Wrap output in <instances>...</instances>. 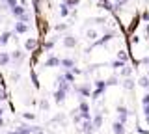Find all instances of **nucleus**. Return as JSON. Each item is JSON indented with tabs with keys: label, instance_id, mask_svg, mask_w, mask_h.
Segmentation results:
<instances>
[{
	"label": "nucleus",
	"instance_id": "1",
	"mask_svg": "<svg viewBox=\"0 0 149 134\" xmlns=\"http://www.w3.org/2000/svg\"><path fill=\"white\" fill-rule=\"evenodd\" d=\"M9 11H11V15L15 17L17 21H21V22H30V19H32V15L26 11V8L24 6H19V4H17V6H13Z\"/></svg>",
	"mask_w": 149,
	"mask_h": 134
},
{
	"label": "nucleus",
	"instance_id": "2",
	"mask_svg": "<svg viewBox=\"0 0 149 134\" xmlns=\"http://www.w3.org/2000/svg\"><path fill=\"white\" fill-rule=\"evenodd\" d=\"M104 87H106V82H104V80H97V82H95V90L91 91V97H95V99H97V97H99L102 91H104Z\"/></svg>",
	"mask_w": 149,
	"mask_h": 134
},
{
	"label": "nucleus",
	"instance_id": "3",
	"mask_svg": "<svg viewBox=\"0 0 149 134\" xmlns=\"http://www.w3.org/2000/svg\"><path fill=\"white\" fill-rule=\"evenodd\" d=\"M62 41H63V47H67V49H74V47H77V43H78L74 35H63Z\"/></svg>",
	"mask_w": 149,
	"mask_h": 134
},
{
	"label": "nucleus",
	"instance_id": "4",
	"mask_svg": "<svg viewBox=\"0 0 149 134\" xmlns=\"http://www.w3.org/2000/svg\"><path fill=\"white\" fill-rule=\"evenodd\" d=\"M37 45H39V41H37V37H30V39H26L24 41V50H36L37 49Z\"/></svg>",
	"mask_w": 149,
	"mask_h": 134
},
{
	"label": "nucleus",
	"instance_id": "5",
	"mask_svg": "<svg viewBox=\"0 0 149 134\" xmlns=\"http://www.w3.org/2000/svg\"><path fill=\"white\" fill-rule=\"evenodd\" d=\"M60 65L63 67V71H71L74 67V60L73 58H63V60H60Z\"/></svg>",
	"mask_w": 149,
	"mask_h": 134
},
{
	"label": "nucleus",
	"instance_id": "6",
	"mask_svg": "<svg viewBox=\"0 0 149 134\" xmlns=\"http://www.w3.org/2000/svg\"><path fill=\"white\" fill-rule=\"evenodd\" d=\"M28 30H30V26H28L26 22H21V21L15 22V32H17V34H26Z\"/></svg>",
	"mask_w": 149,
	"mask_h": 134
},
{
	"label": "nucleus",
	"instance_id": "7",
	"mask_svg": "<svg viewBox=\"0 0 149 134\" xmlns=\"http://www.w3.org/2000/svg\"><path fill=\"white\" fill-rule=\"evenodd\" d=\"M45 67H60V58L58 56H49L45 62Z\"/></svg>",
	"mask_w": 149,
	"mask_h": 134
},
{
	"label": "nucleus",
	"instance_id": "8",
	"mask_svg": "<svg viewBox=\"0 0 149 134\" xmlns=\"http://www.w3.org/2000/svg\"><path fill=\"white\" fill-rule=\"evenodd\" d=\"M11 63V56H9V52H0V67H6Z\"/></svg>",
	"mask_w": 149,
	"mask_h": 134
},
{
	"label": "nucleus",
	"instance_id": "9",
	"mask_svg": "<svg viewBox=\"0 0 149 134\" xmlns=\"http://www.w3.org/2000/svg\"><path fill=\"white\" fill-rule=\"evenodd\" d=\"M9 56H11V62H15V63H21L22 60H24V52H22V50H15V52H11Z\"/></svg>",
	"mask_w": 149,
	"mask_h": 134
},
{
	"label": "nucleus",
	"instance_id": "10",
	"mask_svg": "<svg viewBox=\"0 0 149 134\" xmlns=\"http://www.w3.org/2000/svg\"><path fill=\"white\" fill-rule=\"evenodd\" d=\"M86 37L90 41H97L99 39V32H97V28H88L86 30Z\"/></svg>",
	"mask_w": 149,
	"mask_h": 134
},
{
	"label": "nucleus",
	"instance_id": "11",
	"mask_svg": "<svg viewBox=\"0 0 149 134\" xmlns=\"http://www.w3.org/2000/svg\"><path fill=\"white\" fill-rule=\"evenodd\" d=\"M65 95H67V91H65V90H60V87H58V91L54 93V99H56V103H58V104H62L63 101H65Z\"/></svg>",
	"mask_w": 149,
	"mask_h": 134
},
{
	"label": "nucleus",
	"instance_id": "12",
	"mask_svg": "<svg viewBox=\"0 0 149 134\" xmlns=\"http://www.w3.org/2000/svg\"><path fill=\"white\" fill-rule=\"evenodd\" d=\"M11 32L9 30H6V32H2V34H0V45H8L9 43V39H11Z\"/></svg>",
	"mask_w": 149,
	"mask_h": 134
},
{
	"label": "nucleus",
	"instance_id": "13",
	"mask_svg": "<svg viewBox=\"0 0 149 134\" xmlns=\"http://www.w3.org/2000/svg\"><path fill=\"white\" fill-rule=\"evenodd\" d=\"M138 86H142L143 90H149V76H147V75L140 76V78H138Z\"/></svg>",
	"mask_w": 149,
	"mask_h": 134
},
{
	"label": "nucleus",
	"instance_id": "14",
	"mask_svg": "<svg viewBox=\"0 0 149 134\" xmlns=\"http://www.w3.org/2000/svg\"><path fill=\"white\" fill-rule=\"evenodd\" d=\"M77 91L78 93H82V95H91V87H90V84H84V86H80V87H77Z\"/></svg>",
	"mask_w": 149,
	"mask_h": 134
},
{
	"label": "nucleus",
	"instance_id": "15",
	"mask_svg": "<svg viewBox=\"0 0 149 134\" xmlns=\"http://www.w3.org/2000/svg\"><path fill=\"white\" fill-rule=\"evenodd\" d=\"M13 6H17V0H0V8H9L11 10Z\"/></svg>",
	"mask_w": 149,
	"mask_h": 134
},
{
	"label": "nucleus",
	"instance_id": "16",
	"mask_svg": "<svg viewBox=\"0 0 149 134\" xmlns=\"http://www.w3.org/2000/svg\"><path fill=\"white\" fill-rule=\"evenodd\" d=\"M121 75H123V78H129L130 75H132V67H129L127 63H125V65L121 67Z\"/></svg>",
	"mask_w": 149,
	"mask_h": 134
},
{
	"label": "nucleus",
	"instance_id": "17",
	"mask_svg": "<svg viewBox=\"0 0 149 134\" xmlns=\"http://www.w3.org/2000/svg\"><path fill=\"white\" fill-rule=\"evenodd\" d=\"M69 13H71V8H69L67 6V4H62V6H60V15H62V17H67L69 15Z\"/></svg>",
	"mask_w": 149,
	"mask_h": 134
},
{
	"label": "nucleus",
	"instance_id": "18",
	"mask_svg": "<svg viewBox=\"0 0 149 134\" xmlns=\"http://www.w3.org/2000/svg\"><path fill=\"white\" fill-rule=\"evenodd\" d=\"M112 37H114V34H106V35H102L101 39H97V41H95V45H104V43H108Z\"/></svg>",
	"mask_w": 149,
	"mask_h": 134
},
{
	"label": "nucleus",
	"instance_id": "19",
	"mask_svg": "<svg viewBox=\"0 0 149 134\" xmlns=\"http://www.w3.org/2000/svg\"><path fill=\"white\" fill-rule=\"evenodd\" d=\"M63 80L65 82H67V84H71V82H74V75H73V73L71 71H63Z\"/></svg>",
	"mask_w": 149,
	"mask_h": 134
},
{
	"label": "nucleus",
	"instance_id": "20",
	"mask_svg": "<svg viewBox=\"0 0 149 134\" xmlns=\"http://www.w3.org/2000/svg\"><path fill=\"white\" fill-rule=\"evenodd\" d=\"M132 86H134V80H132V78H123V87H125V90H132Z\"/></svg>",
	"mask_w": 149,
	"mask_h": 134
},
{
	"label": "nucleus",
	"instance_id": "21",
	"mask_svg": "<svg viewBox=\"0 0 149 134\" xmlns=\"http://www.w3.org/2000/svg\"><path fill=\"white\" fill-rule=\"evenodd\" d=\"M118 60H119V62H123V63H127L129 62V54L125 52V50H119V52H118Z\"/></svg>",
	"mask_w": 149,
	"mask_h": 134
},
{
	"label": "nucleus",
	"instance_id": "22",
	"mask_svg": "<svg viewBox=\"0 0 149 134\" xmlns=\"http://www.w3.org/2000/svg\"><path fill=\"white\" fill-rule=\"evenodd\" d=\"M54 45H56V39H49V41H45L43 49L45 50H50V49H54Z\"/></svg>",
	"mask_w": 149,
	"mask_h": 134
},
{
	"label": "nucleus",
	"instance_id": "23",
	"mask_svg": "<svg viewBox=\"0 0 149 134\" xmlns=\"http://www.w3.org/2000/svg\"><path fill=\"white\" fill-rule=\"evenodd\" d=\"M114 132L116 134H123V125H121V123H116L114 125Z\"/></svg>",
	"mask_w": 149,
	"mask_h": 134
},
{
	"label": "nucleus",
	"instance_id": "24",
	"mask_svg": "<svg viewBox=\"0 0 149 134\" xmlns=\"http://www.w3.org/2000/svg\"><path fill=\"white\" fill-rule=\"evenodd\" d=\"M80 112H82L84 117H88V103H82L80 104Z\"/></svg>",
	"mask_w": 149,
	"mask_h": 134
},
{
	"label": "nucleus",
	"instance_id": "25",
	"mask_svg": "<svg viewBox=\"0 0 149 134\" xmlns=\"http://www.w3.org/2000/svg\"><path fill=\"white\" fill-rule=\"evenodd\" d=\"M116 84H118V76H110L106 80V86H116Z\"/></svg>",
	"mask_w": 149,
	"mask_h": 134
},
{
	"label": "nucleus",
	"instance_id": "26",
	"mask_svg": "<svg viewBox=\"0 0 149 134\" xmlns=\"http://www.w3.org/2000/svg\"><path fill=\"white\" fill-rule=\"evenodd\" d=\"M125 63L123 62H119V60H116V62H112V69H121Z\"/></svg>",
	"mask_w": 149,
	"mask_h": 134
},
{
	"label": "nucleus",
	"instance_id": "27",
	"mask_svg": "<svg viewBox=\"0 0 149 134\" xmlns=\"http://www.w3.org/2000/svg\"><path fill=\"white\" fill-rule=\"evenodd\" d=\"M119 115H121V121H125V119H127V115H129V114H127V110H125L123 106L119 108Z\"/></svg>",
	"mask_w": 149,
	"mask_h": 134
},
{
	"label": "nucleus",
	"instance_id": "28",
	"mask_svg": "<svg viewBox=\"0 0 149 134\" xmlns=\"http://www.w3.org/2000/svg\"><path fill=\"white\" fill-rule=\"evenodd\" d=\"M127 2H129V0H114V6L116 8H121L123 4H127Z\"/></svg>",
	"mask_w": 149,
	"mask_h": 134
},
{
	"label": "nucleus",
	"instance_id": "29",
	"mask_svg": "<svg viewBox=\"0 0 149 134\" xmlns=\"http://www.w3.org/2000/svg\"><path fill=\"white\" fill-rule=\"evenodd\" d=\"M65 4H67L69 8H73V6H77V4H78V0H65Z\"/></svg>",
	"mask_w": 149,
	"mask_h": 134
},
{
	"label": "nucleus",
	"instance_id": "30",
	"mask_svg": "<svg viewBox=\"0 0 149 134\" xmlns=\"http://www.w3.org/2000/svg\"><path fill=\"white\" fill-rule=\"evenodd\" d=\"M90 22H95V24H102V22H104V19H102V17H99V19H91Z\"/></svg>",
	"mask_w": 149,
	"mask_h": 134
},
{
	"label": "nucleus",
	"instance_id": "31",
	"mask_svg": "<svg viewBox=\"0 0 149 134\" xmlns=\"http://www.w3.org/2000/svg\"><path fill=\"white\" fill-rule=\"evenodd\" d=\"M142 103H143V106H146V104H149V93H147V95L142 99Z\"/></svg>",
	"mask_w": 149,
	"mask_h": 134
},
{
	"label": "nucleus",
	"instance_id": "32",
	"mask_svg": "<svg viewBox=\"0 0 149 134\" xmlns=\"http://www.w3.org/2000/svg\"><path fill=\"white\" fill-rule=\"evenodd\" d=\"M65 26H67V24H56V30H58V32L60 30H65Z\"/></svg>",
	"mask_w": 149,
	"mask_h": 134
},
{
	"label": "nucleus",
	"instance_id": "33",
	"mask_svg": "<svg viewBox=\"0 0 149 134\" xmlns=\"http://www.w3.org/2000/svg\"><path fill=\"white\" fill-rule=\"evenodd\" d=\"M99 125H101V115H97L95 117V127H99Z\"/></svg>",
	"mask_w": 149,
	"mask_h": 134
},
{
	"label": "nucleus",
	"instance_id": "34",
	"mask_svg": "<svg viewBox=\"0 0 149 134\" xmlns=\"http://www.w3.org/2000/svg\"><path fill=\"white\" fill-rule=\"evenodd\" d=\"M6 99V93H4V90H0V101H4Z\"/></svg>",
	"mask_w": 149,
	"mask_h": 134
},
{
	"label": "nucleus",
	"instance_id": "35",
	"mask_svg": "<svg viewBox=\"0 0 149 134\" xmlns=\"http://www.w3.org/2000/svg\"><path fill=\"white\" fill-rule=\"evenodd\" d=\"M143 112H146V115H149V104L143 106Z\"/></svg>",
	"mask_w": 149,
	"mask_h": 134
},
{
	"label": "nucleus",
	"instance_id": "36",
	"mask_svg": "<svg viewBox=\"0 0 149 134\" xmlns=\"http://www.w3.org/2000/svg\"><path fill=\"white\" fill-rule=\"evenodd\" d=\"M146 35H147V37H149V26H147V28H146Z\"/></svg>",
	"mask_w": 149,
	"mask_h": 134
},
{
	"label": "nucleus",
	"instance_id": "37",
	"mask_svg": "<svg viewBox=\"0 0 149 134\" xmlns=\"http://www.w3.org/2000/svg\"><path fill=\"white\" fill-rule=\"evenodd\" d=\"M147 121H149V115H147Z\"/></svg>",
	"mask_w": 149,
	"mask_h": 134
},
{
	"label": "nucleus",
	"instance_id": "38",
	"mask_svg": "<svg viewBox=\"0 0 149 134\" xmlns=\"http://www.w3.org/2000/svg\"><path fill=\"white\" fill-rule=\"evenodd\" d=\"M0 10H2V8H0Z\"/></svg>",
	"mask_w": 149,
	"mask_h": 134
}]
</instances>
